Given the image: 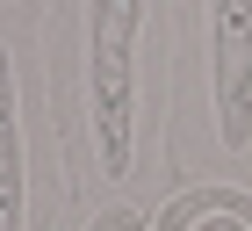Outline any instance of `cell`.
<instances>
[{
  "label": "cell",
  "instance_id": "7a4b0ae2",
  "mask_svg": "<svg viewBox=\"0 0 252 231\" xmlns=\"http://www.w3.org/2000/svg\"><path fill=\"white\" fill-rule=\"evenodd\" d=\"M209 94H216V137H252V0H209Z\"/></svg>",
  "mask_w": 252,
  "mask_h": 231
},
{
  "label": "cell",
  "instance_id": "6da1fadb",
  "mask_svg": "<svg viewBox=\"0 0 252 231\" xmlns=\"http://www.w3.org/2000/svg\"><path fill=\"white\" fill-rule=\"evenodd\" d=\"M137 37L144 0H87V116H94L101 173H130V130H137Z\"/></svg>",
  "mask_w": 252,
  "mask_h": 231
},
{
  "label": "cell",
  "instance_id": "3957f363",
  "mask_svg": "<svg viewBox=\"0 0 252 231\" xmlns=\"http://www.w3.org/2000/svg\"><path fill=\"white\" fill-rule=\"evenodd\" d=\"M29 217V166H22V109H15V65L0 43V231H22Z\"/></svg>",
  "mask_w": 252,
  "mask_h": 231
}]
</instances>
